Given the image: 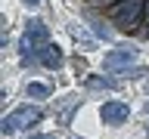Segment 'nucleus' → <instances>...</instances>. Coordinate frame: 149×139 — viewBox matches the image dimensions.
<instances>
[{"label":"nucleus","mask_w":149,"mask_h":139,"mask_svg":"<svg viewBox=\"0 0 149 139\" xmlns=\"http://www.w3.org/2000/svg\"><path fill=\"white\" fill-rule=\"evenodd\" d=\"M40 65H47V68H59L62 65V50L56 43H47L44 50H40Z\"/></svg>","instance_id":"423d86ee"},{"label":"nucleus","mask_w":149,"mask_h":139,"mask_svg":"<svg viewBox=\"0 0 149 139\" xmlns=\"http://www.w3.org/2000/svg\"><path fill=\"white\" fill-rule=\"evenodd\" d=\"M37 3H44V0H25V6H37Z\"/></svg>","instance_id":"9d476101"},{"label":"nucleus","mask_w":149,"mask_h":139,"mask_svg":"<svg viewBox=\"0 0 149 139\" xmlns=\"http://www.w3.org/2000/svg\"><path fill=\"white\" fill-rule=\"evenodd\" d=\"M40 114H44V111L37 108V105H22V108H16L13 114H6V118H3V133H6V136H13L16 130L28 127V124H37V120H40Z\"/></svg>","instance_id":"7ed1b4c3"},{"label":"nucleus","mask_w":149,"mask_h":139,"mask_svg":"<svg viewBox=\"0 0 149 139\" xmlns=\"http://www.w3.org/2000/svg\"><path fill=\"white\" fill-rule=\"evenodd\" d=\"M134 59H137V50H134V46H130V50H127V46H124V50H112V53L106 56V68L115 71V74H121Z\"/></svg>","instance_id":"20e7f679"},{"label":"nucleus","mask_w":149,"mask_h":139,"mask_svg":"<svg viewBox=\"0 0 149 139\" xmlns=\"http://www.w3.org/2000/svg\"><path fill=\"white\" fill-rule=\"evenodd\" d=\"M96 34H100V37H112V31H109V28H102V25H96Z\"/></svg>","instance_id":"1a4fd4ad"},{"label":"nucleus","mask_w":149,"mask_h":139,"mask_svg":"<svg viewBox=\"0 0 149 139\" xmlns=\"http://www.w3.org/2000/svg\"><path fill=\"white\" fill-rule=\"evenodd\" d=\"M143 9H146V0H121L112 9V22L121 28H137L143 19Z\"/></svg>","instance_id":"f03ea898"},{"label":"nucleus","mask_w":149,"mask_h":139,"mask_svg":"<svg viewBox=\"0 0 149 139\" xmlns=\"http://www.w3.org/2000/svg\"><path fill=\"white\" fill-rule=\"evenodd\" d=\"M28 96H31V99H47L50 90H47L44 83H28Z\"/></svg>","instance_id":"0eeeda50"},{"label":"nucleus","mask_w":149,"mask_h":139,"mask_svg":"<svg viewBox=\"0 0 149 139\" xmlns=\"http://www.w3.org/2000/svg\"><path fill=\"white\" fill-rule=\"evenodd\" d=\"M31 139H56V136H31Z\"/></svg>","instance_id":"9b49d317"},{"label":"nucleus","mask_w":149,"mask_h":139,"mask_svg":"<svg viewBox=\"0 0 149 139\" xmlns=\"http://www.w3.org/2000/svg\"><path fill=\"white\" fill-rule=\"evenodd\" d=\"M100 118L106 120V124H124V120L130 118V108L124 102H106L100 108Z\"/></svg>","instance_id":"39448f33"},{"label":"nucleus","mask_w":149,"mask_h":139,"mask_svg":"<svg viewBox=\"0 0 149 139\" xmlns=\"http://www.w3.org/2000/svg\"><path fill=\"white\" fill-rule=\"evenodd\" d=\"M87 87H106V90H112V87H115V81H102V77H90V81H87Z\"/></svg>","instance_id":"6e6552de"},{"label":"nucleus","mask_w":149,"mask_h":139,"mask_svg":"<svg viewBox=\"0 0 149 139\" xmlns=\"http://www.w3.org/2000/svg\"><path fill=\"white\" fill-rule=\"evenodd\" d=\"M44 46H47V25L40 19H31L25 34H22V40H19V59H22V65L40 62V50Z\"/></svg>","instance_id":"f257e3e1"}]
</instances>
